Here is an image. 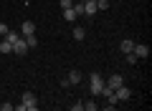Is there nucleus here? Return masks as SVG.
Listing matches in <instances>:
<instances>
[{"instance_id":"18","label":"nucleus","mask_w":152,"mask_h":111,"mask_svg":"<svg viewBox=\"0 0 152 111\" xmlns=\"http://www.w3.org/2000/svg\"><path fill=\"white\" fill-rule=\"evenodd\" d=\"M71 8H74V10L79 13V15H84V3H74V5H71Z\"/></svg>"},{"instance_id":"14","label":"nucleus","mask_w":152,"mask_h":111,"mask_svg":"<svg viewBox=\"0 0 152 111\" xmlns=\"http://www.w3.org/2000/svg\"><path fill=\"white\" fill-rule=\"evenodd\" d=\"M23 38H26L28 48H36V46H38V38H36V33H31V36H23Z\"/></svg>"},{"instance_id":"13","label":"nucleus","mask_w":152,"mask_h":111,"mask_svg":"<svg viewBox=\"0 0 152 111\" xmlns=\"http://www.w3.org/2000/svg\"><path fill=\"white\" fill-rule=\"evenodd\" d=\"M0 53H3V56H8V53H13V43L3 41V43H0Z\"/></svg>"},{"instance_id":"16","label":"nucleus","mask_w":152,"mask_h":111,"mask_svg":"<svg viewBox=\"0 0 152 111\" xmlns=\"http://www.w3.org/2000/svg\"><path fill=\"white\" fill-rule=\"evenodd\" d=\"M84 109H86V111H99V106L94 104V101H86V104H84Z\"/></svg>"},{"instance_id":"2","label":"nucleus","mask_w":152,"mask_h":111,"mask_svg":"<svg viewBox=\"0 0 152 111\" xmlns=\"http://www.w3.org/2000/svg\"><path fill=\"white\" fill-rule=\"evenodd\" d=\"M23 109L26 111H38V99H36V94H31V91H26L23 94Z\"/></svg>"},{"instance_id":"17","label":"nucleus","mask_w":152,"mask_h":111,"mask_svg":"<svg viewBox=\"0 0 152 111\" xmlns=\"http://www.w3.org/2000/svg\"><path fill=\"white\" fill-rule=\"evenodd\" d=\"M96 8H99V10H107V8H109V0H96Z\"/></svg>"},{"instance_id":"11","label":"nucleus","mask_w":152,"mask_h":111,"mask_svg":"<svg viewBox=\"0 0 152 111\" xmlns=\"http://www.w3.org/2000/svg\"><path fill=\"white\" fill-rule=\"evenodd\" d=\"M119 48H122V53H132V48H134V41H129V38H124Z\"/></svg>"},{"instance_id":"4","label":"nucleus","mask_w":152,"mask_h":111,"mask_svg":"<svg viewBox=\"0 0 152 111\" xmlns=\"http://www.w3.org/2000/svg\"><path fill=\"white\" fill-rule=\"evenodd\" d=\"M114 96H117V101H129V96H132V91L127 89L124 83H122L119 89H114Z\"/></svg>"},{"instance_id":"7","label":"nucleus","mask_w":152,"mask_h":111,"mask_svg":"<svg viewBox=\"0 0 152 111\" xmlns=\"http://www.w3.org/2000/svg\"><path fill=\"white\" fill-rule=\"evenodd\" d=\"M66 81H69V86H76V83H81V71H69V78H66Z\"/></svg>"},{"instance_id":"21","label":"nucleus","mask_w":152,"mask_h":111,"mask_svg":"<svg viewBox=\"0 0 152 111\" xmlns=\"http://www.w3.org/2000/svg\"><path fill=\"white\" fill-rule=\"evenodd\" d=\"M0 111H13V104H8V101H5V104H0Z\"/></svg>"},{"instance_id":"19","label":"nucleus","mask_w":152,"mask_h":111,"mask_svg":"<svg viewBox=\"0 0 152 111\" xmlns=\"http://www.w3.org/2000/svg\"><path fill=\"white\" fill-rule=\"evenodd\" d=\"M124 56H127V63H137V61H140L134 53H124Z\"/></svg>"},{"instance_id":"8","label":"nucleus","mask_w":152,"mask_h":111,"mask_svg":"<svg viewBox=\"0 0 152 111\" xmlns=\"http://www.w3.org/2000/svg\"><path fill=\"white\" fill-rule=\"evenodd\" d=\"M99 8H96V0H86L84 3V15H94Z\"/></svg>"},{"instance_id":"9","label":"nucleus","mask_w":152,"mask_h":111,"mask_svg":"<svg viewBox=\"0 0 152 111\" xmlns=\"http://www.w3.org/2000/svg\"><path fill=\"white\" fill-rule=\"evenodd\" d=\"M64 18H66V20H69V23H74L76 18H79V13H76L74 8H64Z\"/></svg>"},{"instance_id":"6","label":"nucleus","mask_w":152,"mask_h":111,"mask_svg":"<svg viewBox=\"0 0 152 111\" xmlns=\"http://www.w3.org/2000/svg\"><path fill=\"white\" fill-rule=\"evenodd\" d=\"M132 53H134L137 58H147V56H150V48H147V46H142V43H134Z\"/></svg>"},{"instance_id":"3","label":"nucleus","mask_w":152,"mask_h":111,"mask_svg":"<svg viewBox=\"0 0 152 111\" xmlns=\"http://www.w3.org/2000/svg\"><path fill=\"white\" fill-rule=\"evenodd\" d=\"M13 53H18V56H26V53H28V43H26V38H18V41L13 43Z\"/></svg>"},{"instance_id":"23","label":"nucleus","mask_w":152,"mask_h":111,"mask_svg":"<svg viewBox=\"0 0 152 111\" xmlns=\"http://www.w3.org/2000/svg\"><path fill=\"white\" fill-rule=\"evenodd\" d=\"M74 5V0H61V8H71Z\"/></svg>"},{"instance_id":"10","label":"nucleus","mask_w":152,"mask_h":111,"mask_svg":"<svg viewBox=\"0 0 152 111\" xmlns=\"http://www.w3.org/2000/svg\"><path fill=\"white\" fill-rule=\"evenodd\" d=\"M31 33H36V23L26 20V23H23V36H31Z\"/></svg>"},{"instance_id":"22","label":"nucleus","mask_w":152,"mask_h":111,"mask_svg":"<svg viewBox=\"0 0 152 111\" xmlns=\"http://www.w3.org/2000/svg\"><path fill=\"white\" fill-rule=\"evenodd\" d=\"M8 30H10V28H8V25H5V23H0V36H5V33H8Z\"/></svg>"},{"instance_id":"1","label":"nucleus","mask_w":152,"mask_h":111,"mask_svg":"<svg viewBox=\"0 0 152 111\" xmlns=\"http://www.w3.org/2000/svg\"><path fill=\"white\" fill-rule=\"evenodd\" d=\"M89 91H91L94 96L104 91V76L102 73H91V78H89Z\"/></svg>"},{"instance_id":"20","label":"nucleus","mask_w":152,"mask_h":111,"mask_svg":"<svg viewBox=\"0 0 152 111\" xmlns=\"http://www.w3.org/2000/svg\"><path fill=\"white\" fill-rule=\"evenodd\" d=\"M71 111H84V104H81V101H76V104L71 106Z\"/></svg>"},{"instance_id":"5","label":"nucleus","mask_w":152,"mask_h":111,"mask_svg":"<svg viewBox=\"0 0 152 111\" xmlns=\"http://www.w3.org/2000/svg\"><path fill=\"white\" fill-rule=\"evenodd\" d=\"M122 83H124V78H122L119 73H114V76H109V78L104 81V86H109V89H119Z\"/></svg>"},{"instance_id":"15","label":"nucleus","mask_w":152,"mask_h":111,"mask_svg":"<svg viewBox=\"0 0 152 111\" xmlns=\"http://www.w3.org/2000/svg\"><path fill=\"white\" fill-rule=\"evenodd\" d=\"M18 38H20V33H15V30H8V33H5V41H8V43H15Z\"/></svg>"},{"instance_id":"12","label":"nucleus","mask_w":152,"mask_h":111,"mask_svg":"<svg viewBox=\"0 0 152 111\" xmlns=\"http://www.w3.org/2000/svg\"><path fill=\"white\" fill-rule=\"evenodd\" d=\"M74 38H76V41H84V38H86V30H84L81 25H76L74 28Z\"/></svg>"}]
</instances>
